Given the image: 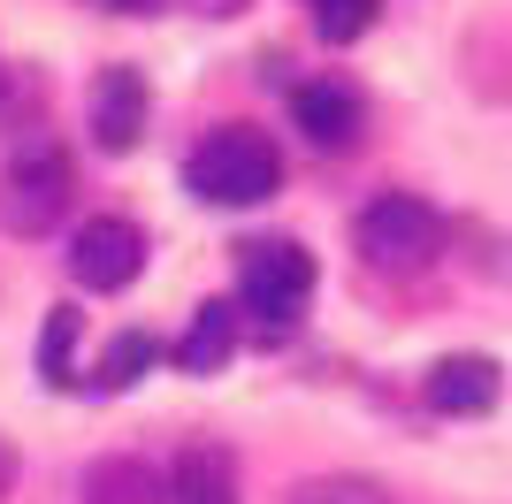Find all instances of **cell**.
<instances>
[{
	"mask_svg": "<svg viewBox=\"0 0 512 504\" xmlns=\"http://www.w3.org/2000/svg\"><path fill=\"white\" fill-rule=\"evenodd\" d=\"M184 184H192L207 207H260V199H276V184H283V153H276L268 130L222 123V130H207L192 146Z\"/></svg>",
	"mask_w": 512,
	"mask_h": 504,
	"instance_id": "obj_1",
	"label": "cell"
},
{
	"mask_svg": "<svg viewBox=\"0 0 512 504\" xmlns=\"http://www.w3.org/2000/svg\"><path fill=\"white\" fill-rule=\"evenodd\" d=\"M436 252H444V214L413 199V191H383L375 207L360 214V260L375 275H428L436 268Z\"/></svg>",
	"mask_w": 512,
	"mask_h": 504,
	"instance_id": "obj_2",
	"label": "cell"
},
{
	"mask_svg": "<svg viewBox=\"0 0 512 504\" xmlns=\"http://www.w3.org/2000/svg\"><path fill=\"white\" fill-rule=\"evenodd\" d=\"M77 199V168L62 146H16V161L0 168V230L8 237H46Z\"/></svg>",
	"mask_w": 512,
	"mask_h": 504,
	"instance_id": "obj_3",
	"label": "cell"
},
{
	"mask_svg": "<svg viewBox=\"0 0 512 504\" xmlns=\"http://www.w3.org/2000/svg\"><path fill=\"white\" fill-rule=\"evenodd\" d=\"M237 298L260 321L306 314V298H314V252L299 237H253V245L237 252Z\"/></svg>",
	"mask_w": 512,
	"mask_h": 504,
	"instance_id": "obj_4",
	"label": "cell"
},
{
	"mask_svg": "<svg viewBox=\"0 0 512 504\" xmlns=\"http://www.w3.org/2000/svg\"><path fill=\"white\" fill-rule=\"evenodd\" d=\"M138 268H146V230H138V222H123V214L77 222V237H69V275H77L85 291H123V283H138Z\"/></svg>",
	"mask_w": 512,
	"mask_h": 504,
	"instance_id": "obj_5",
	"label": "cell"
},
{
	"mask_svg": "<svg viewBox=\"0 0 512 504\" xmlns=\"http://www.w3.org/2000/svg\"><path fill=\"white\" fill-rule=\"evenodd\" d=\"M85 123H92V146L100 153H130L146 138V77L130 62H107L85 92Z\"/></svg>",
	"mask_w": 512,
	"mask_h": 504,
	"instance_id": "obj_6",
	"label": "cell"
},
{
	"mask_svg": "<svg viewBox=\"0 0 512 504\" xmlns=\"http://www.w3.org/2000/svg\"><path fill=\"white\" fill-rule=\"evenodd\" d=\"M291 115H299V130L314 138L321 153H352V146H360V130H367V100L344 77L299 84V92H291Z\"/></svg>",
	"mask_w": 512,
	"mask_h": 504,
	"instance_id": "obj_7",
	"label": "cell"
},
{
	"mask_svg": "<svg viewBox=\"0 0 512 504\" xmlns=\"http://www.w3.org/2000/svg\"><path fill=\"white\" fill-rule=\"evenodd\" d=\"M497 390H505V375H497L490 352H451V359H436V367H428V382H421V398L436 405V413H451V420L490 413Z\"/></svg>",
	"mask_w": 512,
	"mask_h": 504,
	"instance_id": "obj_8",
	"label": "cell"
},
{
	"mask_svg": "<svg viewBox=\"0 0 512 504\" xmlns=\"http://www.w3.org/2000/svg\"><path fill=\"white\" fill-rule=\"evenodd\" d=\"M169 504H237V459L214 436H192L169 466Z\"/></svg>",
	"mask_w": 512,
	"mask_h": 504,
	"instance_id": "obj_9",
	"label": "cell"
},
{
	"mask_svg": "<svg viewBox=\"0 0 512 504\" xmlns=\"http://www.w3.org/2000/svg\"><path fill=\"white\" fill-rule=\"evenodd\" d=\"M85 504H169V482L146 459H92L85 466Z\"/></svg>",
	"mask_w": 512,
	"mask_h": 504,
	"instance_id": "obj_10",
	"label": "cell"
},
{
	"mask_svg": "<svg viewBox=\"0 0 512 504\" xmlns=\"http://www.w3.org/2000/svg\"><path fill=\"white\" fill-rule=\"evenodd\" d=\"M230 352H237V314L214 298V306L192 314V329H184V344H176V367H184V375H222Z\"/></svg>",
	"mask_w": 512,
	"mask_h": 504,
	"instance_id": "obj_11",
	"label": "cell"
},
{
	"mask_svg": "<svg viewBox=\"0 0 512 504\" xmlns=\"http://www.w3.org/2000/svg\"><path fill=\"white\" fill-rule=\"evenodd\" d=\"M283 504H390V489L367 482V474H314V482H299Z\"/></svg>",
	"mask_w": 512,
	"mask_h": 504,
	"instance_id": "obj_12",
	"label": "cell"
},
{
	"mask_svg": "<svg viewBox=\"0 0 512 504\" xmlns=\"http://www.w3.org/2000/svg\"><path fill=\"white\" fill-rule=\"evenodd\" d=\"M153 359H161V344L130 329V336H115V344H107V359H100V382H107V390H130V382L146 375Z\"/></svg>",
	"mask_w": 512,
	"mask_h": 504,
	"instance_id": "obj_13",
	"label": "cell"
},
{
	"mask_svg": "<svg viewBox=\"0 0 512 504\" xmlns=\"http://www.w3.org/2000/svg\"><path fill=\"white\" fill-rule=\"evenodd\" d=\"M375 8H383V0H314V31L329 46H344V39H360L367 23H375Z\"/></svg>",
	"mask_w": 512,
	"mask_h": 504,
	"instance_id": "obj_14",
	"label": "cell"
},
{
	"mask_svg": "<svg viewBox=\"0 0 512 504\" xmlns=\"http://www.w3.org/2000/svg\"><path fill=\"white\" fill-rule=\"evenodd\" d=\"M69 344H77V306H54L39 336V375L46 382H69Z\"/></svg>",
	"mask_w": 512,
	"mask_h": 504,
	"instance_id": "obj_15",
	"label": "cell"
},
{
	"mask_svg": "<svg viewBox=\"0 0 512 504\" xmlns=\"http://www.w3.org/2000/svg\"><path fill=\"white\" fill-rule=\"evenodd\" d=\"M8 489H16V443L0 436V504H8Z\"/></svg>",
	"mask_w": 512,
	"mask_h": 504,
	"instance_id": "obj_16",
	"label": "cell"
},
{
	"mask_svg": "<svg viewBox=\"0 0 512 504\" xmlns=\"http://www.w3.org/2000/svg\"><path fill=\"white\" fill-rule=\"evenodd\" d=\"M107 8H123V16H153L161 0H107Z\"/></svg>",
	"mask_w": 512,
	"mask_h": 504,
	"instance_id": "obj_17",
	"label": "cell"
}]
</instances>
